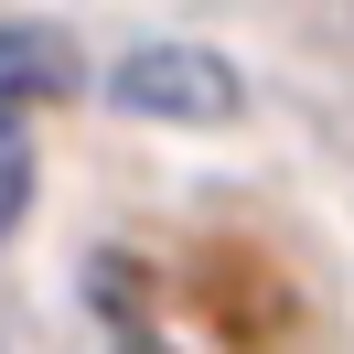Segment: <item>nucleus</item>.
I'll return each instance as SVG.
<instances>
[{"label": "nucleus", "instance_id": "4", "mask_svg": "<svg viewBox=\"0 0 354 354\" xmlns=\"http://www.w3.org/2000/svg\"><path fill=\"white\" fill-rule=\"evenodd\" d=\"M0 354H11V311H0Z\"/></svg>", "mask_w": 354, "mask_h": 354}, {"label": "nucleus", "instance_id": "1", "mask_svg": "<svg viewBox=\"0 0 354 354\" xmlns=\"http://www.w3.org/2000/svg\"><path fill=\"white\" fill-rule=\"evenodd\" d=\"M108 108L161 118V129H225V118L247 108V75L225 65L215 44H140V54H118Z\"/></svg>", "mask_w": 354, "mask_h": 354}, {"label": "nucleus", "instance_id": "5", "mask_svg": "<svg viewBox=\"0 0 354 354\" xmlns=\"http://www.w3.org/2000/svg\"><path fill=\"white\" fill-rule=\"evenodd\" d=\"M129 354H140V344H129Z\"/></svg>", "mask_w": 354, "mask_h": 354}, {"label": "nucleus", "instance_id": "2", "mask_svg": "<svg viewBox=\"0 0 354 354\" xmlns=\"http://www.w3.org/2000/svg\"><path fill=\"white\" fill-rule=\"evenodd\" d=\"M75 86H86V54H75L65 32L0 22V118H32V108H54V97H75Z\"/></svg>", "mask_w": 354, "mask_h": 354}, {"label": "nucleus", "instance_id": "3", "mask_svg": "<svg viewBox=\"0 0 354 354\" xmlns=\"http://www.w3.org/2000/svg\"><path fill=\"white\" fill-rule=\"evenodd\" d=\"M32 215V129L22 118H0V236Z\"/></svg>", "mask_w": 354, "mask_h": 354}]
</instances>
